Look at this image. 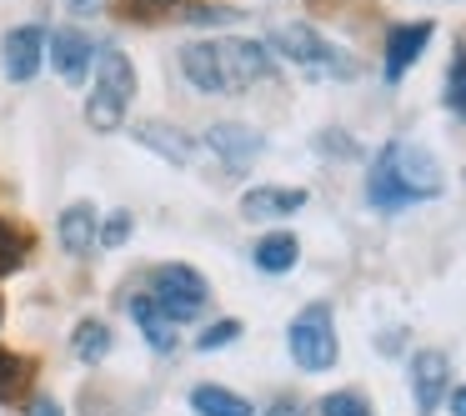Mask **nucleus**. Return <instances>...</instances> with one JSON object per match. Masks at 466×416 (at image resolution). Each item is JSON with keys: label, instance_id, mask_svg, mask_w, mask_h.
Returning <instances> with one entry per match:
<instances>
[{"label": "nucleus", "instance_id": "16", "mask_svg": "<svg viewBox=\"0 0 466 416\" xmlns=\"http://www.w3.org/2000/svg\"><path fill=\"white\" fill-rule=\"evenodd\" d=\"M131 316H136V326H141V336L156 346V351H176V321H166L161 316V306L151 301V296H131Z\"/></svg>", "mask_w": 466, "mask_h": 416}, {"label": "nucleus", "instance_id": "19", "mask_svg": "<svg viewBox=\"0 0 466 416\" xmlns=\"http://www.w3.org/2000/svg\"><path fill=\"white\" fill-rule=\"evenodd\" d=\"M25 246H31V241H25V231H15L11 221H0V276H11L15 266L25 261Z\"/></svg>", "mask_w": 466, "mask_h": 416}, {"label": "nucleus", "instance_id": "11", "mask_svg": "<svg viewBox=\"0 0 466 416\" xmlns=\"http://www.w3.org/2000/svg\"><path fill=\"white\" fill-rule=\"evenodd\" d=\"M426 46H431V21L391 25V31H386V81H391V86L401 81V76L421 61Z\"/></svg>", "mask_w": 466, "mask_h": 416}, {"label": "nucleus", "instance_id": "10", "mask_svg": "<svg viewBox=\"0 0 466 416\" xmlns=\"http://www.w3.org/2000/svg\"><path fill=\"white\" fill-rule=\"evenodd\" d=\"M446 381H451V361L441 351L411 356V396H416V411L421 416H436V406L446 401Z\"/></svg>", "mask_w": 466, "mask_h": 416}, {"label": "nucleus", "instance_id": "5", "mask_svg": "<svg viewBox=\"0 0 466 416\" xmlns=\"http://www.w3.org/2000/svg\"><path fill=\"white\" fill-rule=\"evenodd\" d=\"M271 51L281 56V61L301 66V71H316V76H351L346 56L336 51V46L326 41V36L316 31V25H306V21L276 25V31H271Z\"/></svg>", "mask_w": 466, "mask_h": 416}, {"label": "nucleus", "instance_id": "15", "mask_svg": "<svg viewBox=\"0 0 466 416\" xmlns=\"http://www.w3.org/2000/svg\"><path fill=\"white\" fill-rule=\"evenodd\" d=\"M296 261H301V241H296L291 231H271V236H261V241H256V271L286 276Z\"/></svg>", "mask_w": 466, "mask_h": 416}, {"label": "nucleus", "instance_id": "2", "mask_svg": "<svg viewBox=\"0 0 466 416\" xmlns=\"http://www.w3.org/2000/svg\"><path fill=\"white\" fill-rule=\"evenodd\" d=\"M441 196V166L426 146L416 141H386L381 156L371 161V181H366V201L376 211H406L416 201Z\"/></svg>", "mask_w": 466, "mask_h": 416}, {"label": "nucleus", "instance_id": "20", "mask_svg": "<svg viewBox=\"0 0 466 416\" xmlns=\"http://www.w3.org/2000/svg\"><path fill=\"white\" fill-rule=\"evenodd\" d=\"M321 416H371V406H366V396H356V391H331L321 401Z\"/></svg>", "mask_w": 466, "mask_h": 416}, {"label": "nucleus", "instance_id": "14", "mask_svg": "<svg viewBox=\"0 0 466 416\" xmlns=\"http://www.w3.org/2000/svg\"><path fill=\"white\" fill-rule=\"evenodd\" d=\"M136 141H141L146 151L166 156L171 166H191V156H196L191 136L176 131V126H166V121H141V126H136Z\"/></svg>", "mask_w": 466, "mask_h": 416}, {"label": "nucleus", "instance_id": "22", "mask_svg": "<svg viewBox=\"0 0 466 416\" xmlns=\"http://www.w3.org/2000/svg\"><path fill=\"white\" fill-rule=\"evenodd\" d=\"M236 336H241V321H216V326H206L201 336H196V346L201 351H221V346H231Z\"/></svg>", "mask_w": 466, "mask_h": 416}, {"label": "nucleus", "instance_id": "21", "mask_svg": "<svg viewBox=\"0 0 466 416\" xmlns=\"http://www.w3.org/2000/svg\"><path fill=\"white\" fill-rule=\"evenodd\" d=\"M21 381H25V361L11 351H0V401H11L21 391Z\"/></svg>", "mask_w": 466, "mask_h": 416}, {"label": "nucleus", "instance_id": "3", "mask_svg": "<svg viewBox=\"0 0 466 416\" xmlns=\"http://www.w3.org/2000/svg\"><path fill=\"white\" fill-rule=\"evenodd\" d=\"M131 101H136V66L126 51H106L96 56V91L86 101V126L101 136H116L131 116Z\"/></svg>", "mask_w": 466, "mask_h": 416}, {"label": "nucleus", "instance_id": "26", "mask_svg": "<svg viewBox=\"0 0 466 416\" xmlns=\"http://www.w3.org/2000/svg\"><path fill=\"white\" fill-rule=\"evenodd\" d=\"M31 416H66V411H61V401H51V396H41V401L31 406Z\"/></svg>", "mask_w": 466, "mask_h": 416}, {"label": "nucleus", "instance_id": "18", "mask_svg": "<svg viewBox=\"0 0 466 416\" xmlns=\"http://www.w3.org/2000/svg\"><path fill=\"white\" fill-rule=\"evenodd\" d=\"M191 411L196 416H256L251 401L236 391H226V386H196L191 391Z\"/></svg>", "mask_w": 466, "mask_h": 416}, {"label": "nucleus", "instance_id": "1", "mask_svg": "<svg viewBox=\"0 0 466 416\" xmlns=\"http://www.w3.org/2000/svg\"><path fill=\"white\" fill-rule=\"evenodd\" d=\"M181 76L196 91L236 96L251 91L256 81L271 76V46L246 41V36H221V41H196L181 51Z\"/></svg>", "mask_w": 466, "mask_h": 416}, {"label": "nucleus", "instance_id": "24", "mask_svg": "<svg viewBox=\"0 0 466 416\" xmlns=\"http://www.w3.org/2000/svg\"><path fill=\"white\" fill-rule=\"evenodd\" d=\"M446 96H451V106H456V111L466 116V66H461V71L451 76V86H446Z\"/></svg>", "mask_w": 466, "mask_h": 416}, {"label": "nucleus", "instance_id": "7", "mask_svg": "<svg viewBox=\"0 0 466 416\" xmlns=\"http://www.w3.org/2000/svg\"><path fill=\"white\" fill-rule=\"evenodd\" d=\"M201 146L216 156V166H221L226 176H246L256 166V156L266 151L261 131H251V126H241V121H216L211 131L201 136Z\"/></svg>", "mask_w": 466, "mask_h": 416}, {"label": "nucleus", "instance_id": "17", "mask_svg": "<svg viewBox=\"0 0 466 416\" xmlns=\"http://www.w3.org/2000/svg\"><path fill=\"white\" fill-rule=\"evenodd\" d=\"M71 351H76V361H86V366L106 361V356H111V326L96 321V316L76 321V331H71Z\"/></svg>", "mask_w": 466, "mask_h": 416}, {"label": "nucleus", "instance_id": "8", "mask_svg": "<svg viewBox=\"0 0 466 416\" xmlns=\"http://www.w3.org/2000/svg\"><path fill=\"white\" fill-rule=\"evenodd\" d=\"M46 61L56 66V76L61 81H86L91 76V66H96V41L86 31H76V25H66V31H56V36H46Z\"/></svg>", "mask_w": 466, "mask_h": 416}, {"label": "nucleus", "instance_id": "9", "mask_svg": "<svg viewBox=\"0 0 466 416\" xmlns=\"http://www.w3.org/2000/svg\"><path fill=\"white\" fill-rule=\"evenodd\" d=\"M0 61H5V76H11L15 86L35 81V71L46 66V31L41 25H15V31H5Z\"/></svg>", "mask_w": 466, "mask_h": 416}, {"label": "nucleus", "instance_id": "12", "mask_svg": "<svg viewBox=\"0 0 466 416\" xmlns=\"http://www.w3.org/2000/svg\"><path fill=\"white\" fill-rule=\"evenodd\" d=\"M306 206V191H291V186H251L241 196V216L246 221H286Z\"/></svg>", "mask_w": 466, "mask_h": 416}, {"label": "nucleus", "instance_id": "25", "mask_svg": "<svg viewBox=\"0 0 466 416\" xmlns=\"http://www.w3.org/2000/svg\"><path fill=\"white\" fill-rule=\"evenodd\" d=\"M261 416H306V411H301V401H291V396H281V401H271Z\"/></svg>", "mask_w": 466, "mask_h": 416}, {"label": "nucleus", "instance_id": "4", "mask_svg": "<svg viewBox=\"0 0 466 416\" xmlns=\"http://www.w3.org/2000/svg\"><path fill=\"white\" fill-rule=\"evenodd\" d=\"M286 346H291V361L301 371H331L336 366V316L326 301H311L306 311H296V321L286 326Z\"/></svg>", "mask_w": 466, "mask_h": 416}, {"label": "nucleus", "instance_id": "27", "mask_svg": "<svg viewBox=\"0 0 466 416\" xmlns=\"http://www.w3.org/2000/svg\"><path fill=\"white\" fill-rule=\"evenodd\" d=\"M451 416H466V381L451 391Z\"/></svg>", "mask_w": 466, "mask_h": 416}, {"label": "nucleus", "instance_id": "23", "mask_svg": "<svg viewBox=\"0 0 466 416\" xmlns=\"http://www.w3.org/2000/svg\"><path fill=\"white\" fill-rule=\"evenodd\" d=\"M96 241H101V246H111V251H116V246H126V241H131V211L106 216V221H101V236H96Z\"/></svg>", "mask_w": 466, "mask_h": 416}, {"label": "nucleus", "instance_id": "13", "mask_svg": "<svg viewBox=\"0 0 466 416\" xmlns=\"http://www.w3.org/2000/svg\"><path fill=\"white\" fill-rule=\"evenodd\" d=\"M56 231H61V246L71 256H91L96 251V236H101V221H96V206L91 201H76L61 211V221H56Z\"/></svg>", "mask_w": 466, "mask_h": 416}, {"label": "nucleus", "instance_id": "6", "mask_svg": "<svg viewBox=\"0 0 466 416\" xmlns=\"http://www.w3.org/2000/svg\"><path fill=\"white\" fill-rule=\"evenodd\" d=\"M151 286H156L151 301L161 306L166 321H196V311H206V301H211V286H206V276L191 271V266H181V261L161 266V271L151 276Z\"/></svg>", "mask_w": 466, "mask_h": 416}]
</instances>
